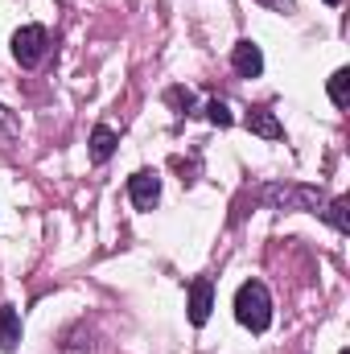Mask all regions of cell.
<instances>
[{"label":"cell","mask_w":350,"mask_h":354,"mask_svg":"<svg viewBox=\"0 0 350 354\" xmlns=\"http://www.w3.org/2000/svg\"><path fill=\"white\" fill-rule=\"evenodd\" d=\"M264 8H276V12H293V0H256Z\"/></svg>","instance_id":"14"},{"label":"cell","mask_w":350,"mask_h":354,"mask_svg":"<svg viewBox=\"0 0 350 354\" xmlns=\"http://www.w3.org/2000/svg\"><path fill=\"white\" fill-rule=\"evenodd\" d=\"M330 99H334V107H347V99H350V71H334V75H330Z\"/></svg>","instance_id":"11"},{"label":"cell","mask_w":350,"mask_h":354,"mask_svg":"<svg viewBox=\"0 0 350 354\" xmlns=\"http://www.w3.org/2000/svg\"><path fill=\"white\" fill-rule=\"evenodd\" d=\"M116 145H120V136H116V132H111L107 124H95V128H91V161H95V165L111 161Z\"/></svg>","instance_id":"7"},{"label":"cell","mask_w":350,"mask_h":354,"mask_svg":"<svg viewBox=\"0 0 350 354\" xmlns=\"http://www.w3.org/2000/svg\"><path fill=\"white\" fill-rule=\"evenodd\" d=\"M347 210H350V202H347V198H330L322 214H326V218L334 223V231H342V235H347V231H350V214H347Z\"/></svg>","instance_id":"10"},{"label":"cell","mask_w":350,"mask_h":354,"mask_svg":"<svg viewBox=\"0 0 350 354\" xmlns=\"http://www.w3.org/2000/svg\"><path fill=\"white\" fill-rule=\"evenodd\" d=\"M206 120H210L214 128H231L235 115H231V107H227L223 99H210V103H206Z\"/></svg>","instance_id":"12"},{"label":"cell","mask_w":350,"mask_h":354,"mask_svg":"<svg viewBox=\"0 0 350 354\" xmlns=\"http://www.w3.org/2000/svg\"><path fill=\"white\" fill-rule=\"evenodd\" d=\"M128 198H132V206H136V210H153V206H157V198H161V177L153 174V169L132 174V177H128Z\"/></svg>","instance_id":"4"},{"label":"cell","mask_w":350,"mask_h":354,"mask_svg":"<svg viewBox=\"0 0 350 354\" xmlns=\"http://www.w3.org/2000/svg\"><path fill=\"white\" fill-rule=\"evenodd\" d=\"M338 354H350V351H347V346H342V351H338Z\"/></svg>","instance_id":"17"},{"label":"cell","mask_w":350,"mask_h":354,"mask_svg":"<svg viewBox=\"0 0 350 354\" xmlns=\"http://www.w3.org/2000/svg\"><path fill=\"white\" fill-rule=\"evenodd\" d=\"M326 4H342V0H326Z\"/></svg>","instance_id":"16"},{"label":"cell","mask_w":350,"mask_h":354,"mask_svg":"<svg viewBox=\"0 0 350 354\" xmlns=\"http://www.w3.org/2000/svg\"><path fill=\"white\" fill-rule=\"evenodd\" d=\"M252 202H260L268 210H305V214H322L326 210V189L322 185H301V181H264L252 189Z\"/></svg>","instance_id":"1"},{"label":"cell","mask_w":350,"mask_h":354,"mask_svg":"<svg viewBox=\"0 0 350 354\" xmlns=\"http://www.w3.org/2000/svg\"><path fill=\"white\" fill-rule=\"evenodd\" d=\"M210 309H214V284L206 276H198L190 284V326H206L210 322Z\"/></svg>","instance_id":"6"},{"label":"cell","mask_w":350,"mask_h":354,"mask_svg":"<svg viewBox=\"0 0 350 354\" xmlns=\"http://www.w3.org/2000/svg\"><path fill=\"white\" fill-rule=\"evenodd\" d=\"M231 66H235L239 79H260L264 75V50L252 41V37H243V41L231 50Z\"/></svg>","instance_id":"5"},{"label":"cell","mask_w":350,"mask_h":354,"mask_svg":"<svg viewBox=\"0 0 350 354\" xmlns=\"http://www.w3.org/2000/svg\"><path fill=\"white\" fill-rule=\"evenodd\" d=\"M46 46H50L46 25H21V29L12 33V58H17L25 71H33V66L46 58Z\"/></svg>","instance_id":"3"},{"label":"cell","mask_w":350,"mask_h":354,"mask_svg":"<svg viewBox=\"0 0 350 354\" xmlns=\"http://www.w3.org/2000/svg\"><path fill=\"white\" fill-rule=\"evenodd\" d=\"M235 322L252 334H264L272 326V297L260 280H243L235 292Z\"/></svg>","instance_id":"2"},{"label":"cell","mask_w":350,"mask_h":354,"mask_svg":"<svg viewBox=\"0 0 350 354\" xmlns=\"http://www.w3.org/2000/svg\"><path fill=\"white\" fill-rule=\"evenodd\" d=\"M17 342H21V313L12 305H0V351H17Z\"/></svg>","instance_id":"9"},{"label":"cell","mask_w":350,"mask_h":354,"mask_svg":"<svg viewBox=\"0 0 350 354\" xmlns=\"http://www.w3.org/2000/svg\"><path fill=\"white\" fill-rule=\"evenodd\" d=\"M165 103L177 107V115H190V111H194V91H185V87L165 91Z\"/></svg>","instance_id":"13"},{"label":"cell","mask_w":350,"mask_h":354,"mask_svg":"<svg viewBox=\"0 0 350 354\" xmlns=\"http://www.w3.org/2000/svg\"><path fill=\"white\" fill-rule=\"evenodd\" d=\"M248 132H256L264 140H284L280 120H276L272 111H264V107H252V111H248Z\"/></svg>","instance_id":"8"},{"label":"cell","mask_w":350,"mask_h":354,"mask_svg":"<svg viewBox=\"0 0 350 354\" xmlns=\"http://www.w3.org/2000/svg\"><path fill=\"white\" fill-rule=\"evenodd\" d=\"M8 132H12V120H8V111L0 107V136H8Z\"/></svg>","instance_id":"15"}]
</instances>
